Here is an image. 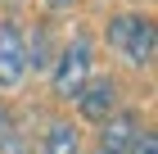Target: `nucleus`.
Returning <instances> with one entry per match:
<instances>
[{
    "mask_svg": "<svg viewBox=\"0 0 158 154\" xmlns=\"http://www.w3.org/2000/svg\"><path fill=\"white\" fill-rule=\"evenodd\" d=\"M27 73V41L14 23H0V86H18Z\"/></svg>",
    "mask_w": 158,
    "mask_h": 154,
    "instance_id": "7ed1b4c3",
    "label": "nucleus"
},
{
    "mask_svg": "<svg viewBox=\"0 0 158 154\" xmlns=\"http://www.w3.org/2000/svg\"><path fill=\"white\" fill-rule=\"evenodd\" d=\"M127 154H158V141H154V136L145 131V136H135V145H131Z\"/></svg>",
    "mask_w": 158,
    "mask_h": 154,
    "instance_id": "0eeeda50",
    "label": "nucleus"
},
{
    "mask_svg": "<svg viewBox=\"0 0 158 154\" xmlns=\"http://www.w3.org/2000/svg\"><path fill=\"white\" fill-rule=\"evenodd\" d=\"M50 9H68V5H73V0H45Z\"/></svg>",
    "mask_w": 158,
    "mask_h": 154,
    "instance_id": "9d476101",
    "label": "nucleus"
},
{
    "mask_svg": "<svg viewBox=\"0 0 158 154\" xmlns=\"http://www.w3.org/2000/svg\"><path fill=\"white\" fill-rule=\"evenodd\" d=\"M45 154H77V127H68V122H50V131H45Z\"/></svg>",
    "mask_w": 158,
    "mask_h": 154,
    "instance_id": "423d86ee",
    "label": "nucleus"
},
{
    "mask_svg": "<svg viewBox=\"0 0 158 154\" xmlns=\"http://www.w3.org/2000/svg\"><path fill=\"white\" fill-rule=\"evenodd\" d=\"M109 46L131 68H149L154 64V23H149V14H122V18H113L109 23Z\"/></svg>",
    "mask_w": 158,
    "mask_h": 154,
    "instance_id": "f257e3e1",
    "label": "nucleus"
},
{
    "mask_svg": "<svg viewBox=\"0 0 158 154\" xmlns=\"http://www.w3.org/2000/svg\"><path fill=\"white\" fill-rule=\"evenodd\" d=\"M0 154H27V150H23L18 136H5V141H0Z\"/></svg>",
    "mask_w": 158,
    "mask_h": 154,
    "instance_id": "6e6552de",
    "label": "nucleus"
},
{
    "mask_svg": "<svg viewBox=\"0 0 158 154\" xmlns=\"http://www.w3.org/2000/svg\"><path fill=\"white\" fill-rule=\"evenodd\" d=\"M140 136V118L135 113H118V118H104V141H99V154H127Z\"/></svg>",
    "mask_w": 158,
    "mask_h": 154,
    "instance_id": "39448f33",
    "label": "nucleus"
},
{
    "mask_svg": "<svg viewBox=\"0 0 158 154\" xmlns=\"http://www.w3.org/2000/svg\"><path fill=\"white\" fill-rule=\"evenodd\" d=\"M5 136H9V113L0 109V141H5Z\"/></svg>",
    "mask_w": 158,
    "mask_h": 154,
    "instance_id": "1a4fd4ad",
    "label": "nucleus"
},
{
    "mask_svg": "<svg viewBox=\"0 0 158 154\" xmlns=\"http://www.w3.org/2000/svg\"><path fill=\"white\" fill-rule=\"evenodd\" d=\"M86 77H90V41L77 36L73 46L59 55V64H54V91H59L63 100H73L86 86Z\"/></svg>",
    "mask_w": 158,
    "mask_h": 154,
    "instance_id": "f03ea898",
    "label": "nucleus"
},
{
    "mask_svg": "<svg viewBox=\"0 0 158 154\" xmlns=\"http://www.w3.org/2000/svg\"><path fill=\"white\" fill-rule=\"evenodd\" d=\"M73 100H77V109H81V118H86V122H104V118L113 113L118 86H113L109 77H95V82L86 77V86H81V91L73 95Z\"/></svg>",
    "mask_w": 158,
    "mask_h": 154,
    "instance_id": "20e7f679",
    "label": "nucleus"
}]
</instances>
